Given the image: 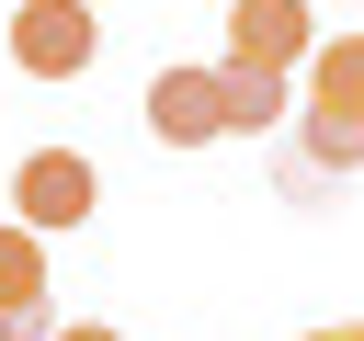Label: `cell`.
I'll use <instances>...</instances> for the list:
<instances>
[{"label":"cell","mask_w":364,"mask_h":341,"mask_svg":"<svg viewBox=\"0 0 364 341\" xmlns=\"http://www.w3.org/2000/svg\"><path fill=\"white\" fill-rule=\"evenodd\" d=\"M216 102H228V136H273V125L296 114L284 68H250V57H228V68H216Z\"/></svg>","instance_id":"cell-5"},{"label":"cell","mask_w":364,"mask_h":341,"mask_svg":"<svg viewBox=\"0 0 364 341\" xmlns=\"http://www.w3.org/2000/svg\"><path fill=\"white\" fill-rule=\"evenodd\" d=\"M307 341H364V318H330V330H307Z\"/></svg>","instance_id":"cell-10"},{"label":"cell","mask_w":364,"mask_h":341,"mask_svg":"<svg viewBox=\"0 0 364 341\" xmlns=\"http://www.w3.org/2000/svg\"><path fill=\"white\" fill-rule=\"evenodd\" d=\"M46 341H114V330H102V318H57Z\"/></svg>","instance_id":"cell-9"},{"label":"cell","mask_w":364,"mask_h":341,"mask_svg":"<svg viewBox=\"0 0 364 341\" xmlns=\"http://www.w3.org/2000/svg\"><path fill=\"white\" fill-rule=\"evenodd\" d=\"M91 57H102L91 0H23V11H11V68H23V80H80Z\"/></svg>","instance_id":"cell-1"},{"label":"cell","mask_w":364,"mask_h":341,"mask_svg":"<svg viewBox=\"0 0 364 341\" xmlns=\"http://www.w3.org/2000/svg\"><path fill=\"white\" fill-rule=\"evenodd\" d=\"M307 102H330V114H364V34H353V23L307 45Z\"/></svg>","instance_id":"cell-6"},{"label":"cell","mask_w":364,"mask_h":341,"mask_svg":"<svg viewBox=\"0 0 364 341\" xmlns=\"http://www.w3.org/2000/svg\"><path fill=\"white\" fill-rule=\"evenodd\" d=\"M307 45H318V11H307V0H228V57H250V68H307Z\"/></svg>","instance_id":"cell-3"},{"label":"cell","mask_w":364,"mask_h":341,"mask_svg":"<svg viewBox=\"0 0 364 341\" xmlns=\"http://www.w3.org/2000/svg\"><path fill=\"white\" fill-rule=\"evenodd\" d=\"M57 330V307H0V341H46Z\"/></svg>","instance_id":"cell-8"},{"label":"cell","mask_w":364,"mask_h":341,"mask_svg":"<svg viewBox=\"0 0 364 341\" xmlns=\"http://www.w3.org/2000/svg\"><path fill=\"white\" fill-rule=\"evenodd\" d=\"M11 205H23V227H91V205H102V170L80 159V148H34L23 170H11Z\"/></svg>","instance_id":"cell-2"},{"label":"cell","mask_w":364,"mask_h":341,"mask_svg":"<svg viewBox=\"0 0 364 341\" xmlns=\"http://www.w3.org/2000/svg\"><path fill=\"white\" fill-rule=\"evenodd\" d=\"M148 136H159V148H205V136H228L216 68H159V80H148Z\"/></svg>","instance_id":"cell-4"},{"label":"cell","mask_w":364,"mask_h":341,"mask_svg":"<svg viewBox=\"0 0 364 341\" xmlns=\"http://www.w3.org/2000/svg\"><path fill=\"white\" fill-rule=\"evenodd\" d=\"M0 307H46V227H0Z\"/></svg>","instance_id":"cell-7"}]
</instances>
